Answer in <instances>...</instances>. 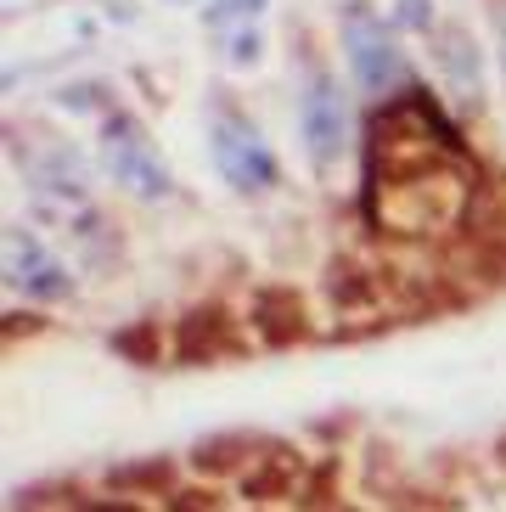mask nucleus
I'll use <instances>...</instances> for the list:
<instances>
[{
	"label": "nucleus",
	"mask_w": 506,
	"mask_h": 512,
	"mask_svg": "<svg viewBox=\"0 0 506 512\" xmlns=\"http://www.w3.org/2000/svg\"><path fill=\"white\" fill-rule=\"evenodd\" d=\"M456 164H462V130L422 85H405L394 102L372 107L360 209L388 237L450 231L467 203V175Z\"/></svg>",
	"instance_id": "f257e3e1"
},
{
	"label": "nucleus",
	"mask_w": 506,
	"mask_h": 512,
	"mask_svg": "<svg viewBox=\"0 0 506 512\" xmlns=\"http://www.w3.org/2000/svg\"><path fill=\"white\" fill-rule=\"evenodd\" d=\"M96 152H102V169L141 203H169L175 197V175H169L158 141L147 136V124L124 113V107H107L102 130H96Z\"/></svg>",
	"instance_id": "f03ea898"
},
{
	"label": "nucleus",
	"mask_w": 506,
	"mask_h": 512,
	"mask_svg": "<svg viewBox=\"0 0 506 512\" xmlns=\"http://www.w3.org/2000/svg\"><path fill=\"white\" fill-rule=\"evenodd\" d=\"M338 34H343L349 79H355V91H360V96L383 102V96L394 91V85H405V79H411L400 40H394V29H388V17H377L372 6H366V0H349V6H343Z\"/></svg>",
	"instance_id": "7ed1b4c3"
},
{
	"label": "nucleus",
	"mask_w": 506,
	"mask_h": 512,
	"mask_svg": "<svg viewBox=\"0 0 506 512\" xmlns=\"http://www.w3.org/2000/svg\"><path fill=\"white\" fill-rule=\"evenodd\" d=\"M209 147H214V169L225 175V186L242 197H259V192H276L282 186V158L259 136V124L242 113V107H214L209 119Z\"/></svg>",
	"instance_id": "20e7f679"
},
{
	"label": "nucleus",
	"mask_w": 506,
	"mask_h": 512,
	"mask_svg": "<svg viewBox=\"0 0 506 512\" xmlns=\"http://www.w3.org/2000/svg\"><path fill=\"white\" fill-rule=\"evenodd\" d=\"M298 136H304V152H310V164L327 175V169L343 164V152H349V102H343V85L310 62L304 68V96H298Z\"/></svg>",
	"instance_id": "39448f33"
},
{
	"label": "nucleus",
	"mask_w": 506,
	"mask_h": 512,
	"mask_svg": "<svg viewBox=\"0 0 506 512\" xmlns=\"http://www.w3.org/2000/svg\"><path fill=\"white\" fill-rule=\"evenodd\" d=\"M6 282L34 304H62L74 299V276L62 265L29 226H12L6 231Z\"/></svg>",
	"instance_id": "423d86ee"
},
{
	"label": "nucleus",
	"mask_w": 506,
	"mask_h": 512,
	"mask_svg": "<svg viewBox=\"0 0 506 512\" xmlns=\"http://www.w3.org/2000/svg\"><path fill=\"white\" fill-rule=\"evenodd\" d=\"M12 158H17V175L23 186L40 197H62V203H85L90 192V175H85V158H79L68 141H12Z\"/></svg>",
	"instance_id": "0eeeda50"
},
{
	"label": "nucleus",
	"mask_w": 506,
	"mask_h": 512,
	"mask_svg": "<svg viewBox=\"0 0 506 512\" xmlns=\"http://www.w3.org/2000/svg\"><path fill=\"white\" fill-rule=\"evenodd\" d=\"M175 355L180 366H209L220 355H237V321L225 304H203V310H186L175 327Z\"/></svg>",
	"instance_id": "6e6552de"
},
{
	"label": "nucleus",
	"mask_w": 506,
	"mask_h": 512,
	"mask_svg": "<svg viewBox=\"0 0 506 512\" xmlns=\"http://www.w3.org/2000/svg\"><path fill=\"white\" fill-rule=\"evenodd\" d=\"M253 332L265 338V344L287 349V344H304L310 338V304L298 287H265L259 299H253Z\"/></svg>",
	"instance_id": "1a4fd4ad"
},
{
	"label": "nucleus",
	"mask_w": 506,
	"mask_h": 512,
	"mask_svg": "<svg viewBox=\"0 0 506 512\" xmlns=\"http://www.w3.org/2000/svg\"><path fill=\"white\" fill-rule=\"evenodd\" d=\"M433 57H439V68H445L450 96H462V102H478V96H484V57H478V46H473L467 29H445Z\"/></svg>",
	"instance_id": "9d476101"
},
{
	"label": "nucleus",
	"mask_w": 506,
	"mask_h": 512,
	"mask_svg": "<svg viewBox=\"0 0 506 512\" xmlns=\"http://www.w3.org/2000/svg\"><path fill=\"white\" fill-rule=\"evenodd\" d=\"M293 473H298V456L287 445L265 451V467L259 473H242V496L248 501H270V496H287L293 490Z\"/></svg>",
	"instance_id": "9b49d317"
},
{
	"label": "nucleus",
	"mask_w": 506,
	"mask_h": 512,
	"mask_svg": "<svg viewBox=\"0 0 506 512\" xmlns=\"http://www.w3.org/2000/svg\"><path fill=\"white\" fill-rule=\"evenodd\" d=\"M79 248L96 271H113V259H119V231L107 214H79Z\"/></svg>",
	"instance_id": "f8f14e48"
},
{
	"label": "nucleus",
	"mask_w": 506,
	"mask_h": 512,
	"mask_svg": "<svg viewBox=\"0 0 506 512\" xmlns=\"http://www.w3.org/2000/svg\"><path fill=\"white\" fill-rule=\"evenodd\" d=\"M248 445H253V439H242V434H237V439H203L192 462L203 467V473H237V467L248 462V456H242Z\"/></svg>",
	"instance_id": "ddd939ff"
},
{
	"label": "nucleus",
	"mask_w": 506,
	"mask_h": 512,
	"mask_svg": "<svg viewBox=\"0 0 506 512\" xmlns=\"http://www.w3.org/2000/svg\"><path fill=\"white\" fill-rule=\"evenodd\" d=\"M327 293H332V304H338V310H349V304H360V299H372V271H355L349 259H338V265H332V276H327Z\"/></svg>",
	"instance_id": "4468645a"
},
{
	"label": "nucleus",
	"mask_w": 506,
	"mask_h": 512,
	"mask_svg": "<svg viewBox=\"0 0 506 512\" xmlns=\"http://www.w3.org/2000/svg\"><path fill=\"white\" fill-rule=\"evenodd\" d=\"M259 12H265V0H214L209 12H203V23H209V29H225V23H231V34H237L242 23H253Z\"/></svg>",
	"instance_id": "2eb2a0df"
},
{
	"label": "nucleus",
	"mask_w": 506,
	"mask_h": 512,
	"mask_svg": "<svg viewBox=\"0 0 506 512\" xmlns=\"http://www.w3.org/2000/svg\"><path fill=\"white\" fill-rule=\"evenodd\" d=\"M113 484H141V490H169L175 484V467L169 462H130L113 473Z\"/></svg>",
	"instance_id": "dca6fc26"
},
{
	"label": "nucleus",
	"mask_w": 506,
	"mask_h": 512,
	"mask_svg": "<svg viewBox=\"0 0 506 512\" xmlns=\"http://www.w3.org/2000/svg\"><path fill=\"white\" fill-rule=\"evenodd\" d=\"M113 344L124 349V355H130V361H158V355H164V349H158V332L152 327H130V332H119V338H113Z\"/></svg>",
	"instance_id": "f3484780"
},
{
	"label": "nucleus",
	"mask_w": 506,
	"mask_h": 512,
	"mask_svg": "<svg viewBox=\"0 0 506 512\" xmlns=\"http://www.w3.org/2000/svg\"><path fill=\"white\" fill-rule=\"evenodd\" d=\"M259 51H265V34H259V29H237V34H225V57H237L242 68H248V62H259Z\"/></svg>",
	"instance_id": "a211bd4d"
},
{
	"label": "nucleus",
	"mask_w": 506,
	"mask_h": 512,
	"mask_svg": "<svg viewBox=\"0 0 506 512\" xmlns=\"http://www.w3.org/2000/svg\"><path fill=\"white\" fill-rule=\"evenodd\" d=\"M394 23H400V29L428 34V29H433V0H400V12H394Z\"/></svg>",
	"instance_id": "6ab92c4d"
},
{
	"label": "nucleus",
	"mask_w": 506,
	"mask_h": 512,
	"mask_svg": "<svg viewBox=\"0 0 506 512\" xmlns=\"http://www.w3.org/2000/svg\"><path fill=\"white\" fill-rule=\"evenodd\" d=\"M169 512H220V507H214V490H175Z\"/></svg>",
	"instance_id": "aec40b11"
},
{
	"label": "nucleus",
	"mask_w": 506,
	"mask_h": 512,
	"mask_svg": "<svg viewBox=\"0 0 506 512\" xmlns=\"http://www.w3.org/2000/svg\"><path fill=\"white\" fill-rule=\"evenodd\" d=\"M490 17H495V46H501V74H506V0H495Z\"/></svg>",
	"instance_id": "412c9836"
},
{
	"label": "nucleus",
	"mask_w": 506,
	"mask_h": 512,
	"mask_svg": "<svg viewBox=\"0 0 506 512\" xmlns=\"http://www.w3.org/2000/svg\"><path fill=\"white\" fill-rule=\"evenodd\" d=\"M85 512H141V507H135V501H90Z\"/></svg>",
	"instance_id": "4be33fe9"
},
{
	"label": "nucleus",
	"mask_w": 506,
	"mask_h": 512,
	"mask_svg": "<svg viewBox=\"0 0 506 512\" xmlns=\"http://www.w3.org/2000/svg\"><path fill=\"white\" fill-rule=\"evenodd\" d=\"M495 456H501V467H506V434H501V445H495Z\"/></svg>",
	"instance_id": "5701e85b"
}]
</instances>
